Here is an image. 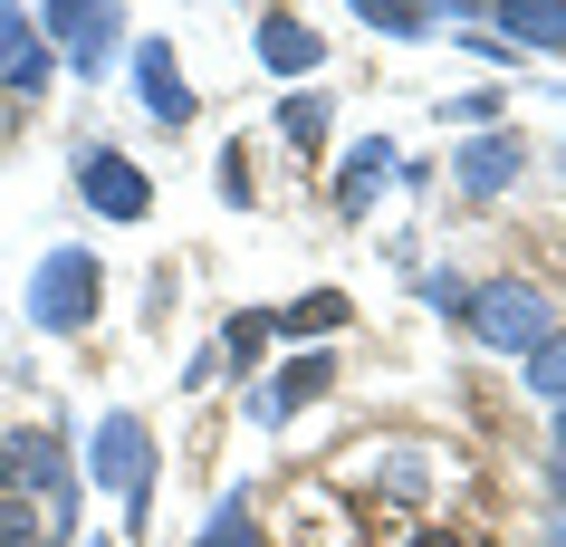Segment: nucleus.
Segmentation results:
<instances>
[{"label":"nucleus","mask_w":566,"mask_h":547,"mask_svg":"<svg viewBox=\"0 0 566 547\" xmlns=\"http://www.w3.org/2000/svg\"><path fill=\"white\" fill-rule=\"evenodd\" d=\"M87 317H96V260H87V250H49L39 278H30V327L77 336Z\"/></svg>","instance_id":"obj_1"},{"label":"nucleus","mask_w":566,"mask_h":547,"mask_svg":"<svg viewBox=\"0 0 566 547\" xmlns=\"http://www.w3.org/2000/svg\"><path fill=\"white\" fill-rule=\"evenodd\" d=\"M0 471H10V490H39V499L59 509V538L77 528V481H67L59 432H10V442H0Z\"/></svg>","instance_id":"obj_2"},{"label":"nucleus","mask_w":566,"mask_h":547,"mask_svg":"<svg viewBox=\"0 0 566 547\" xmlns=\"http://www.w3.org/2000/svg\"><path fill=\"white\" fill-rule=\"evenodd\" d=\"M471 327L490 336V346H509V356H528L537 336H547V298H537L528 278H490L471 298Z\"/></svg>","instance_id":"obj_3"},{"label":"nucleus","mask_w":566,"mask_h":547,"mask_svg":"<svg viewBox=\"0 0 566 547\" xmlns=\"http://www.w3.org/2000/svg\"><path fill=\"white\" fill-rule=\"evenodd\" d=\"M96 481H106V490H125V499H135V528H145L154 442H145V423H135V413H106V423H96Z\"/></svg>","instance_id":"obj_4"},{"label":"nucleus","mask_w":566,"mask_h":547,"mask_svg":"<svg viewBox=\"0 0 566 547\" xmlns=\"http://www.w3.org/2000/svg\"><path fill=\"white\" fill-rule=\"evenodd\" d=\"M77 192H87V212H106V221H145V202H154V182L135 173L116 145H87V154H77Z\"/></svg>","instance_id":"obj_5"},{"label":"nucleus","mask_w":566,"mask_h":547,"mask_svg":"<svg viewBox=\"0 0 566 547\" xmlns=\"http://www.w3.org/2000/svg\"><path fill=\"white\" fill-rule=\"evenodd\" d=\"M116 20H125V10H106V0H49V10H39V30L59 39L67 59L87 67V77L116 59Z\"/></svg>","instance_id":"obj_6"},{"label":"nucleus","mask_w":566,"mask_h":547,"mask_svg":"<svg viewBox=\"0 0 566 547\" xmlns=\"http://www.w3.org/2000/svg\"><path fill=\"white\" fill-rule=\"evenodd\" d=\"M135 77H145L154 125H182V116H192V87H182V67H174V39H135Z\"/></svg>","instance_id":"obj_7"},{"label":"nucleus","mask_w":566,"mask_h":547,"mask_svg":"<svg viewBox=\"0 0 566 547\" xmlns=\"http://www.w3.org/2000/svg\"><path fill=\"white\" fill-rule=\"evenodd\" d=\"M451 173H461V192H509V182H518V135H500V125H490V135H471Z\"/></svg>","instance_id":"obj_8"},{"label":"nucleus","mask_w":566,"mask_h":547,"mask_svg":"<svg viewBox=\"0 0 566 547\" xmlns=\"http://www.w3.org/2000/svg\"><path fill=\"white\" fill-rule=\"evenodd\" d=\"M336 385V356H298V365H279V385L260 395V423H289L298 403H317Z\"/></svg>","instance_id":"obj_9"},{"label":"nucleus","mask_w":566,"mask_h":547,"mask_svg":"<svg viewBox=\"0 0 566 547\" xmlns=\"http://www.w3.org/2000/svg\"><path fill=\"white\" fill-rule=\"evenodd\" d=\"M490 20L509 39H528V49H566V0H500Z\"/></svg>","instance_id":"obj_10"},{"label":"nucleus","mask_w":566,"mask_h":547,"mask_svg":"<svg viewBox=\"0 0 566 547\" xmlns=\"http://www.w3.org/2000/svg\"><path fill=\"white\" fill-rule=\"evenodd\" d=\"M260 59L279 67V77H307V67L327 59V39H317V30H298V20H260Z\"/></svg>","instance_id":"obj_11"},{"label":"nucleus","mask_w":566,"mask_h":547,"mask_svg":"<svg viewBox=\"0 0 566 547\" xmlns=\"http://www.w3.org/2000/svg\"><path fill=\"white\" fill-rule=\"evenodd\" d=\"M385 173H394V145H385V135H365V145L346 154V182H336V202H346V212H365V202L385 192Z\"/></svg>","instance_id":"obj_12"},{"label":"nucleus","mask_w":566,"mask_h":547,"mask_svg":"<svg viewBox=\"0 0 566 547\" xmlns=\"http://www.w3.org/2000/svg\"><path fill=\"white\" fill-rule=\"evenodd\" d=\"M356 20H365V30H385V39H422L442 10H422V0H365Z\"/></svg>","instance_id":"obj_13"},{"label":"nucleus","mask_w":566,"mask_h":547,"mask_svg":"<svg viewBox=\"0 0 566 547\" xmlns=\"http://www.w3.org/2000/svg\"><path fill=\"white\" fill-rule=\"evenodd\" d=\"M336 317H346V298H327V288H317V298H298L289 317H269V336H327Z\"/></svg>","instance_id":"obj_14"},{"label":"nucleus","mask_w":566,"mask_h":547,"mask_svg":"<svg viewBox=\"0 0 566 547\" xmlns=\"http://www.w3.org/2000/svg\"><path fill=\"white\" fill-rule=\"evenodd\" d=\"M528 385L547 403H566V336H537V346H528Z\"/></svg>","instance_id":"obj_15"},{"label":"nucleus","mask_w":566,"mask_h":547,"mask_svg":"<svg viewBox=\"0 0 566 547\" xmlns=\"http://www.w3.org/2000/svg\"><path fill=\"white\" fill-rule=\"evenodd\" d=\"M39 49H30V10H0V77H20Z\"/></svg>","instance_id":"obj_16"},{"label":"nucleus","mask_w":566,"mask_h":547,"mask_svg":"<svg viewBox=\"0 0 566 547\" xmlns=\"http://www.w3.org/2000/svg\"><path fill=\"white\" fill-rule=\"evenodd\" d=\"M202 547H260L250 509H240V499H221V509H211V528H202Z\"/></svg>","instance_id":"obj_17"},{"label":"nucleus","mask_w":566,"mask_h":547,"mask_svg":"<svg viewBox=\"0 0 566 547\" xmlns=\"http://www.w3.org/2000/svg\"><path fill=\"white\" fill-rule=\"evenodd\" d=\"M279 125H289V145H317V135H327V96H289Z\"/></svg>","instance_id":"obj_18"},{"label":"nucleus","mask_w":566,"mask_h":547,"mask_svg":"<svg viewBox=\"0 0 566 547\" xmlns=\"http://www.w3.org/2000/svg\"><path fill=\"white\" fill-rule=\"evenodd\" d=\"M442 116H451V125H480V135H490V125H500V87H471V96H442Z\"/></svg>","instance_id":"obj_19"},{"label":"nucleus","mask_w":566,"mask_h":547,"mask_svg":"<svg viewBox=\"0 0 566 547\" xmlns=\"http://www.w3.org/2000/svg\"><path fill=\"white\" fill-rule=\"evenodd\" d=\"M0 547H39V518L20 509V499H10V490H0Z\"/></svg>","instance_id":"obj_20"},{"label":"nucleus","mask_w":566,"mask_h":547,"mask_svg":"<svg viewBox=\"0 0 566 547\" xmlns=\"http://www.w3.org/2000/svg\"><path fill=\"white\" fill-rule=\"evenodd\" d=\"M260 346H269V317H260V307H250V317H231V356H260Z\"/></svg>","instance_id":"obj_21"},{"label":"nucleus","mask_w":566,"mask_h":547,"mask_svg":"<svg viewBox=\"0 0 566 547\" xmlns=\"http://www.w3.org/2000/svg\"><path fill=\"white\" fill-rule=\"evenodd\" d=\"M413 547H461V538H451V528H422V538Z\"/></svg>","instance_id":"obj_22"},{"label":"nucleus","mask_w":566,"mask_h":547,"mask_svg":"<svg viewBox=\"0 0 566 547\" xmlns=\"http://www.w3.org/2000/svg\"><path fill=\"white\" fill-rule=\"evenodd\" d=\"M547 481H557V499H566V452H557V471H547Z\"/></svg>","instance_id":"obj_23"},{"label":"nucleus","mask_w":566,"mask_h":547,"mask_svg":"<svg viewBox=\"0 0 566 547\" xmlns=\"http://www.w3.org/2000/svg\"><path fill=\"white\" fill-rule=\"evenodd\" d=\"M557 452H566V403H557Z\"/></svg>","instance_id":"obj_24"},{"label":"nucleus","mask_w":566,"mask_h":547,"mask_svg":"<svg viewBox=\"0 0 566 547\" xmlns=\"http://www.w3.org/2000/svg\"><path fill=\"white\" fill-rule=\"evenodd\" d=\"M0 490H10V471H0Z\"/></svg>","instance_id":"obj_25"}]
</instances>
